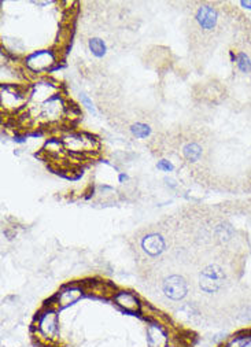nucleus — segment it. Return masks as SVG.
Listing matches in <instances>:
<instances>
[{
    "mask_svg": "<svg viewBox=\"0 0 251 347\" xmlns=\"http://www.w3.org/2000/svg\"><path fill=\"white\" fill-rule=\"evenodd\" d=\"M225 280V273L218 265H209L201 272L199 287L208 294H214L223 287Z\"/></svg>",
    "mask_w": 251,
    "mask_h": 347,
    "instance_id": "nucleus-1",
    "label": "nucleus"
},
{
    "mask_svg": "<svg viewBox=\"0 0 251 347\" xmlns=\"http://www.w3.org/2000/svg\"><path fill=\"white\" fill-rule=\"evenodd\" d=\"M37 329L39 333L45 339H55L59 333V323H58V314L54 309H45L39 314L37 317Z\"/></svg>",
    "mask_w": 251,
    "mask_h": 347,
    "instance_id": "nucleus-2",
    "label": "nucleus"
},
{
    "mask_svg": "<svg viewBox=\"0 0 251 347\" xmlns=\"http://www.w3.org/2000/svg\"><path fill=\"white\" fill-rule=\"evenodd\" d=\"M162 291L166 297L172 301H180L186 297L188 292V284H187L186 279L177 275L166 277L162 284Z\"/></svg>",
    "mask_w": 251,
    "mask_h": 347,
    "instance_id": "nucleus-3",
    "label": "nucleus"
},
{
    "mask_svg": "<svg viewBox=\"0 0 251 347\" xmlns=\"http://www.w3.org/2000/svg\"><path fill=\"white\" fill-rule=\"evenodd\" d=\"M147 343L148 347L169 346V335L165 331V328L157 321H152L147 326Z\"/></svg>",
    "mask_w": 251,
    "mask_h": 347,
    "instance_id": "nucleus-4",
    "label": "nucleus"
},
{
    "mask_svg": "<svg viewBox=\"0 0 251 347\" xmlns=\"http://www.w3.org/2000/svg\"><path fill=\"white\" fill-rule=\"evenodd\" d=\"M113 299L117 305L126 312L136 313L142 310V304H140L139 298L130 291H117L113 295Z\"/></svg>",
    "mask_w": 251,
    "mask_h": 347,
    "instance_id": "nucleus-5",
    "label": "nucleus"
},
{
    "mask_svg": "<svg viewBox=\"0 0 251 347\" xmlns=\"http://www.w3.org/2000/svg\"><path fill=\"white\" fill-rule=\"evenodd\" d=\"M54 64V55L50 51H37L26 59V65L32 70L43 71Z\"/></svg>",
    "mask_w": 251,
    "mask_h": 347,
    "instance_id": "nucleus-6",
    "label": "nucleus"
},
{
    "mask_svg": "<svg viewBox=\"0 0 251 347\" xmlns=\"http://www.w3.org/2000/svg\"><path fill=\"white\" fill-rule=\"evenodd\" d=\"M165 239L158 234H151L144 236L142 240V248L151 257L162 254L165 250Z\"/></svg>",
    "mask_w": 251,
    "mask_h": 347,
    "instance_id": "nucleus-7",
    "label": "nucleus"
},
{
    "mask_svg": "<svg viewBox=\"0 0 251 347\" xmlns=\"http://www.w3.org/2000/svg\"><path fill=\"white\" fill-rule=\"evenodd\" d=\"M218 15L214 8L210 6H202L196 13V21L205 30H211L217 25Z\"/></svg>",
    "mask_w": 251,
    "mask_h": 347,
    "instance_id": "nucleus-8",
    "label": "nucleus"
},
{
    "mask_svg": "<svg viewBox=\"0 0 251 347\" xmlns=\"http://www.w3.org/2000/svg\"><path fill=\"white\" fill-rule=\"evenodd\" d=\"M83 297V290L77 287H69L66 290L61 291L57 295V304L59 307H66V306L73 305Z\"/></svg>",
    "mask_w": 251,
    "mask_h": 347,
    "instance_id": "nucleus-9",
    "label": "nucleus"
},
{
    "mask_svg": "<svg viewBox=\"0 0 251 347\" xmlns=\"http://www.w3.org/2000/svg\"><path fill=\"white\" fill-rule=\"evenodd\" d=\"M202 155V147L196 143H189L184 147V156L189 162H196Z\"/></svg>",
    "mask_w": 251,
    "mask_h": 347,
    "instance_id": "nucleus-10",
    "label": "nucleus"
},
{
    "mask_svg": "<svg viewBox=\"0 0 251 347\" xmlns=\"http://www.w3.org/2000/svg\"><path fill=\"white\" fill-rule=\"evenodd\" d=\"M89 50L96 58L105 57L106 54V44L99 37H93L89 40Z\"/></svg>",
    "mask_w": 251,
    "mask_h": 347,
    "instance_id": "nucleus-11",
    "label": "nucleus"
},
{
    "mask_svg": "<svg viewBox=\"0 0 251 347\" xmlns=\"http://www.w3.org/2000/svg\"><path fill=\"white\" fill-rule=\"evenodd\" d=\"M130 132L133 133V136H136L137 139H144L151 133V128L142 122H136L130 127Z\"/></svg>",
    "mask_w": 251,
    "mask_h": 347,
    "instance_id": "nucleus-12",
    "label": "nucleus"
},
{
    "mask_svg": "<svg viewBox=\"0 0 251 347\" xmlns=\"http://www.w3.org/2000/svg\"><path fill=\"white\" fill-rule=\"evenodd\" d=\"M233 235V229L228 224H220L215 228V236L221 241H228Z\"/></svg>",
    "mask_w": 251,
    "mask_h": 347,
    "instance_id": "nucleus-13",
    "label": "nucleus"
},
{
    "mask_svg": "<svg viewBox=\"0 0 251 347\" xmlns=\"http://www.w3.org/2000/svg\"><path fill=\"white\" fill-rule=\"evenodd\" d=\"M251 340L250 335H236L230 338L224 347H246V345Z\"/></svg>",
    "mask_w": 251,
    "mask_h": 347,
    "instance_id": "nucleus-14",
    "label": "nucleus"
},
{
    "mask_svg": "<svg viewBox=\"0 0 251 347\" xmlns=\"http://www.w3.org/2000/svg\"><path fill=\"white\" fill-rule=\"evenodd\" d=\"M236 61H237V67L243 71V73H249V71H251L250 58L247 57L244 52H240V54L237 55Z\"/></svg>",
    "mask_w": 251,
    "mask_h": 347,
    "instance_id": "nucleus-15",
    "label": "nucleus"
},
{
    "mask_svg": "<svg viewBox=\"0 0 251 347\" xmlns=\"http://www.w3.org/2000/svg\"><path fill=\"white\" fill-rule=\"evenodd\" d=\"M80 99H81V103H83V105H84V106H85L86 108H88V110L91 111V113L96 115V108H95V106H93L92 100L89 99V98L86 96L85 93H81V95H80Z\"/></svg>",
    "mask_w": 251,
    "mask_h": 347,
    "instance_id": "nucleus-16",
    "label": "nucleus"
},
{
    "mask_svg": "<svg viewBox=\"0 0 251 347\" xmlns=\"http://www.w3.org/2000/svg\"><path fill=\"white\" fill-rule=\"evenodd\" d=\"M157 168H158L159 170H162V172H173V169H174L173 163L170 162V161H167V159H161V161L157 163Z\"/></svg>",
    "mask_w": 251,
    "mask_h": 347,
    "instance_id": "nucleus-17",
    "label": "nucleus"
},
{
    "mask_svg": "<svg viewBox=\"0 0 251 347\" xmlns=\"http://www.w3.org/2000/svg\"><path fill=\"white\" fill-rule=\"evenodd\" d=\"M14 142L15 143H25L26 142V137H25V136H15Z\"/></svg>",
    "mask_w": 251,
    "mask_h": 347,
    "instance_id": "nucleus-18",
    "label": "nucleus"
},
{
    "mask_svg": "<svg viewBox=\"0 0 251 347\" xmlns=\"http://www.w3.org/2000/svg\"><path fill=\"white\" fill-rule=\"evenodd\" d=\"M118 180H120V183H124V181H126V180H128V176H126V174H124V173H121V174H120V177H118Z\"/></svg>",
    "mask_w": 251,
    "mask_h": 347,
    "instance_id": "nucleus-19",
    "label": "nucleus"
},
{
    "mask_svg": "<svg viewBox=\"0 0 251 347\" xmlns=\"http://www.w3.org/2000/svg\"><path fill=\"white\" fill-rule=\"evenodd\" d=\"M240 4H242V6H243V7H246V8H250V10H251V1H242V3H240Z\"/></svg>",
    "mask_w": 251,
    "mask_h": 347,
    "instance_id": "nucleus-20",
    "label": "nucleus"
}]
</instances>
